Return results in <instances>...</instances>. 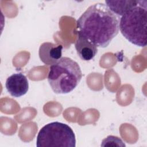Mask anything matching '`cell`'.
Here are the masks:
<instances>
[{"label":"cell","mask_w":147,"mask_h":147,"mask_svg":"<svg viewBox=\"0 0 147 147\" xmlns=\"http://www.w3.org/2000/svg\"><path fill=\"white\" fill-rule=\"evenodd\" d=\"M62 50L63 46L61 44L49 42H44L39 48L40 59L45 64L52 65L61 58Z\"/></svg>","instance_id":"cell-6"},{"label":"cell","mask_w":147,"mask_h":147,"mask_svg":"<svg viewBox=\"0 0 147 147\" xmlns=\"http://www.w3.org/2000/svg\"><path fill=\"white\" fill-rule=\"evenodd\" d=\"M5 86L7 91L12 96L20 97L28 92L29 83L23 74L16 73L7 78Z\"/></svg>","instance_id":"cell-5"},{"label":"cell","mask_w":147,"mask_h":147,"mask_svg":"<svg viewBox=\"0 0 147 147\" xmlns=\"http://www.w3.org/2000/svg\"><path fill=\"white\" fill-rule=\"evenodd\" d=\"M147 1L138 0L119 21V30L129 42L144 47L147 43Z\"/></svg>","instance_id":"cell-2"},{"label":"cell","mask_w":147,"mask_h":147,"mask_svg":"<svg viewBox=\"0 0 147 147\" xmlns=\"http://www.w3.org/2000/svg\"><path fill=\"white\" fill-rule=\"evenodd\" d=\"M75 47L78 56L84 61L92 60L98 52V48L95 45L80 36H78Z\"/></svg>","instance_id":"cell-7"},{"label":"cell","mask_w":147,"mask_h":147,"mask_svg":"<svg viewBox=\"0 0 147 147\" xmlns=\"http://www.w3.org/2000/svg\"><path fill=\"white\" fill-rule=\"evenodd\" d=\"M76 29L78 36L97 47L106 48L119 32V16L106 4L96 3L88 7L78 18Z\"/></svg>","instance_id":"cell-1"},{"label":"cell","mask_w":147,"mask_h":147,"mask_svg":"<svg viewBox=\"0 0 147 147\" xmlns=\"http://www.w3.org/2000/svg\"><path fill=\"white\" fill-rule=\"evenodd\" d=\"M82 78L78 63L69 57H63L51 65L48 81L55 93L67 94L75 88Z\"/></svg>","instance_id":"cell-3"},{"label":"cell","mask_w":147,"mask_h":147,"mask_svg":"<svg viewBox=\"0 0 147 147\" xmlns=\"http://www.w3.org/2000/svg\"><path fill=\"white\" fill-rule=\"evenodd\" d=\"M36 146L75 147V136L68 125L59 122H51L43 126L38 132Z\"/></svg>","instance_id":"cell-4"},{"label":"cell","mask_w":147,"mask_h":147,"mask_svg":"<svg viewBox=\"0 0 147 147\" xmlns=\"http://www.w3.org/2000/svg\"><path fill=\"white\" fill-rule=\"evenodd\" d=\"M122 140L116 136H109L102 141L101 146H125Z\"/></svg>","instance_id":"cell-9"},{"label":"cell","mask_w":147,"mask_h":147,"mask_svg":"<svg viewBox=\"0 0 147 147\" xmlns=\"http://www.w3.org/2000/svg\"><path fill=\"white\" fill-rule=\"evenodd\" d=\"M137 2V0L124 1H105L106 6L118 16H122Z\"/></svg>","instance_id":"cell-8"}]
</instances>
